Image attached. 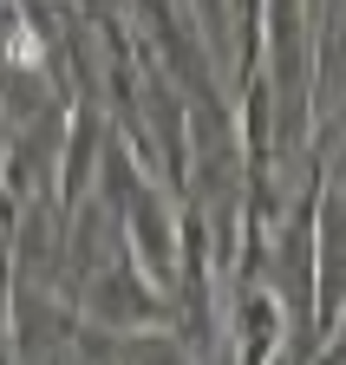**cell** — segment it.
Wrapping results in <instances>:
<instances>
[{"label":"cell","mask_w":346,"mask_h":365,"mask_svg":"<svg viewBox=\"0 0 346 365\" xmlns=\"http://www.w3.org/2000/svg\"><path fill=\"white\" fill-rule=\"evenodd\" d=\"M14 59H20V66H33V59H39V46H33V33H14Z\"/></svg>","instance_id":"1"}]
</instances>
